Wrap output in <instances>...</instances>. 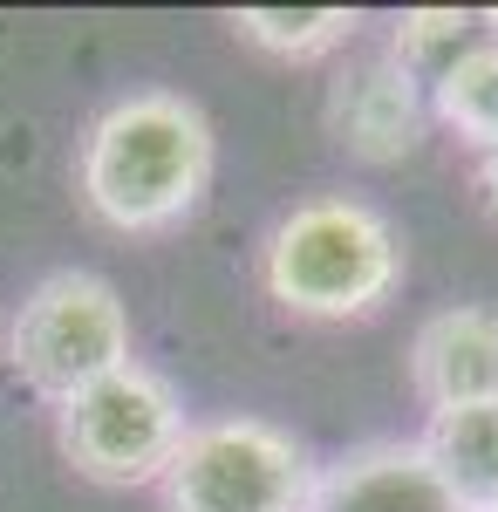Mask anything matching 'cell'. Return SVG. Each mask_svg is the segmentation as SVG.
<instances>
[{
    "instance_id": "cell-4",
    "label": "cell",
    "mask_w": 498,
    "mask_h": 512,
    "mask_svg": "<svg viewBox=\"0 0 498 512\" xmlns=\"http://www.w3.org/2000/svg\"><path fill=\"white\" fill-rule=\"evenodd\" d=\"M314 458L301 437L267 417H212L192 424L164 485V512H307Z\"/></svg>"
},
{
    "instance_id": "cell-6",
    "label": "cell",
    "mask_w": 498,
    "mask_h": 512,
    "mask_svg": "<svg viewBox=\"0 0 498 512\" xmlns=\"http://www.w3.org/2000/svg\"><path fill=\"white\" fill-rule=\"evenodd\" d=\"M430 123V89H423L389 48L348 62L342 76L328 82V130L348 158L362 164H403L423 144Z\"/></svg>"
},
{
    "instance_id": "cell-7",
    "label": "cell",
    "mask_w": 498,
    "mask_h": 512,
    "mask_svg": "<svg viewBox=\"0 0 498 512\" xmlns=\"http://www.w3.org/2000/svg\"><path fill=\"white\" fill-rule=\"evenodd\" d=\"M307 512H471V506L423 458V444L389 437V444H362L342 465H328L314 478Z\"/></svg>"
},
{
    "instance_id": "cell-1",
    "label": "cell",
    "mask_w": 498,
    "mask_h": 512,
    "mask_svg": "<svg viewBox=\"0 0 498 512\" xmlns=\"http://www.w3.org/2000/svg\"><path fill=\"white\" fill-rule=\"evenodd\" d=\"M219 171L212 117L178 89H137L89 123L76 158V192L110 233H171L185 226Z\"/></svg>"
},
{
    "instance_id": "cell-8",
    "label": "cell",
    "mask_w": 498,
    "mask_h": 512,
    "mask_svg": "<svg viewBox=\"0 0 498 512\" xmlns=\"http://www.w3.org/2000/svg\"><path fill=\"white\" fill-rule=\"evenodd\" d=\"M410 383L430 410L498 403V315L492 308H437L410 342Z\"/></svg>"
},
{
    "instance_id": "cell-9",
    "label": "cell",
    "mask_w": 498,
    "mask_h": 512,
    "mask_svg": "<svg viewBox=\"0 0 498 512\" xmlns=\"http://www.w3.org/2000/svg\"><path fill=\"white\" fill-rule=\"evenodd\" d=\"M423 458L444 472L471 512L498 506V403H458V410H430L423 424Z\"/></svg>"
},
{
    "instance_id": "cell-2",
    "label": "cell",
    "mask_w": 498,
    "mask_h": 512,
    "mask_svg": "<svg viewBox=\"0 0 498 512\" xmlns=\"http://www.w3.org/2000/svg\"><path fill=\"white\" fill-rule=\"evenodd\" d=\"M260 280L301 321H362L403 287V239L348 192L307 198L267 233Z\"/></svg>"
},
{
    "instance_id": "cell-12",
    "label": "cell",
    "mask_w": 498,
    "mask_h": 512,
    "mask_svg": "<svg viewBox=\"0 0 498 512\" xmlns=\"http://www.w3.org/2000/svg\"><path fill=\"white\" fill-rule=\"evenodd\" d=\"M471 28H478V14H464V7H417V14H403V21H396L389 55H396V62L430 89V82H437L464 48H471Z\"/></svg>"
},
{
    "instance_id": "cell-3",
    "label": "cell",
    "mask_w": 498,
    "mask_h": 512,
    "mask_svg": "<svg viewBox=\"0 0 498 512\" xmlns=\"http://www.w3.org/2000/svg\"><path fill=\"white\" fill-rule=\"evenodd\" d=\"M0 349L14 376L48 403H69L76 390L103 383L110 369L137 362L130 355V308L103 274L62 267L21 301V315L0 328Z\"/></svg>"
},
{
    "instance_id": "cell-14",
    "label": "cell",
    "mask_w": 498,
    "mask_h": 512,
    "mask_svg": "<svg viewBox=\"0 0 498 512\" xmlns=\"http://www.w3.org/2000/svg\"><path fill=\"white\" fill-rule=\"evenodd\" d=\"M492 21H498V14H492Z\"/></svg>"
},
{
    "instance_id": "cell-15",
    "label": "cell",
    "mask_w": 498,
    "mask_h": 512,
    "mask_svg": "<svg viewBox=\"0 0 498 512\" xmlns=\"http://www.w3.org/2000/svg\"><path fill=\"white\" fill-rule=\"evenodd\" d=\"M492 512H498V506H492Z\"/></svg>"
},
{
    "instance_id": "cell-11",
    "label": "cell",
    "mask_w": 498,
    "mask_h": 512,
    "mask_svg": "<svg viewBox=\"0 0 498 512\" xmlns=\"http://www.w3.org/2000/svg\"><path fill=\"white\" fill-rule=\"evenodd\" d=\"M430 117L444 130H458L478 158L498 151V41H471L458 62L430 82Z\"/></svg>"
},
{
    "instance_id": "cell-13",
    "label": "cell",
    "mask_w": 498,
    "mask_h": 512,
    "mask_svg": "<svg viewBox=\"0 0 498 512\" xmlns=\"http://www.w3.org/2000/svg\"><path fill=\"white\" fill-rule=\"evenodd\" d=\"M478 192H485V205L498 212V151H485V158H478Z\"/></svg>"
},
{
    "instance_id": "cell-5",
    "label": "cell",
    "mask_w": 498,
    "mask_h": 512,
    "mask_svg": "<svg viewBox=\"0 0 498 512\" xmlns=\"http://www.w3.org/2000/svg\"><path fill=\"white\" fill-rule=\"evenodd\" d=\"M185 403L178 390L144 369V362H123L103 383L76 390L69 403H55V437H62V458L96 485H157L171 472L178 444H185Z\"/></svg>"
},
{
    "instance_id": "cell-10",
    "label": "cell",
    "mask_w": 498,
    "mask_h": 512,
    "mask_svg": "<svg viewBox=\"0 0 498 512\" xmlns=\"http://www.w3.org/2000/svg\"><path fill=\"white\" fill-rule=\"evenodd\" d=\"M355 28H362L355 7H239L232 14V35L280 62H321V55L348 48Z\"/></svg>"
}]
</instances>
